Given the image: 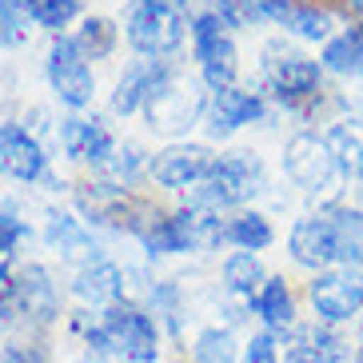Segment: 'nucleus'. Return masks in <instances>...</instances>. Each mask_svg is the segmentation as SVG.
Here are the masks:
<instances>
[{"label": "nucleus", "mask_w": 363, "mask_h": 363, "mask_svg": "<svg viewBox=\"0 0 363 363\" xmlns=\"http://www.w3.org/2000/svg\"><path fill=\"white\" fill-rule=\"evenodd\" d=\"M343 24L347 21H343V12L335 0H291V9L279 21V28H284V36H291L299 44H320L323 48Z\"/></svg>", "instance_id": "obj_17"}, {"label": "nucleus", "mask_w": 363, "mask_h": 363, "mask_svg": "<svg viewBox=\"0 0 363 363\" xmlns=\"http://www.w3.org/2000/svg\"><path fill=\"white\" fill-rule=\"evenodd\" d=\"M28 33H33V12L4 9V4H0V48H16V44H24Z\"/></svg>", "instance_id": "obj_33"}, {"label": "nucleus", "mask_w": 363, "mask_h": 363, "mask_svg": "<svg viewBox=\"0 0 363 363\" xmlns=\"http://www.w3.org/2000/svg\"><path fill=\"white\" fill-rule=\"evenodd\" d=\"M144 4H156V9H168V12H184L188 0H144Z\"/></svg>", "instance_id": "obj_39"}, {"label": "nucleus", "mask_w": 363, "mask_h": 363, "mask_svg": "<svg viewBox=\"0 0 363 363\" xmlns=\"http://www.w3.org/2000/svg\"><path fill=\"white\" fill-rule=\"evenodd\" d=\"M188 36H192V56L200 65V80L203 88H232L235 76H240V48L232 40V28L220 21V12H196L192 24H188Z\"/></svg>", "instance_id": "obj_6"}, {"label": "nucleus", "mask_w": 363, "mask_h": 363, "mask_svg": "<svg viewBox=\"0 0 363 363\" xmlns=\"http://www.w3.org/2000/svg\"><path fill=\"white\" fill-rule=\"evenodd\" d=\"M272 116V100L264 92H252V88H220L208 96V112H203V128L208 136H232V132L247 128V124H264Z\"/></svg>", "instance_id": "obj_12"}, {"label": "nucleus", "mask_w": 363, "mask_h": 363, "mask_svg": "<svg viewBox=\"0 0 363 363\" xmlns=\"http://www.w3.org/2000/svg\"><path fill=\"white\" fill-rule=\"evenodd\" d=\"M44 76H48V88L56 92V100L72 112H84L96 96V76L88 68L84 52L76 48L72 36H52L48 44V56H44Z\"/></svg>", "instance_id": "obj_9"}, {"label": "nucleus", "mask_w": 363, "mask_h": 363, "mask_svg": "<svg viewBox=\"0 0 363 363\" xmlns=\"http://www.w3.org/2000/svg\"><path fill=\"white\" fill-rule=\"evenodd\" d=\"M340 108H343V116L363 120V84H352L347 92H340Z\"/></svg>", "instance_id": "obj_37"}, {"label": "nucleus", "mask_w": 363, "mask_h": 363, "mask_svg": "<svg viewBox=\"0 0 363 363\" xmlns=\"http://www.w3.org/2000/svg\"><path fill=\"white\" fill-rule=\"evenodd\" d=\"M216 156L203 144H188V140H172L168 148H160L148 160V176L168 192H184V188H196V184L208 180Z\"/></svg>", "instance_id": "obj_13"}, {"label": "nucleus", "mask_w": 363, "mask_h": 363, "mask_svg": "<svg viewBox=\"0 0 363 363\" xmlns=\"http://www.w3.org/2000/svg\"><path fill=\"white\" fill-rule=\"evenodd\" d=\"M100 328L108 335V352L128 363H156L160 355V328L136 303H112L100 315Z\"/></svg>", "instance_id": "obj_7"}, {"label": "nucleus", "mask_w": 363, "mask_h": 363, "mask_svg": "<svg viewBox=\"0 0 363 363\" xmlns=\"http://www.w3.org/2000/svg\"><path fill=\"white\" fill-rule=\"evenodd\" d=\"M288 259L308 276L335 267V220L331 212H303L288 228Z\"/></svg>", "instance_id": "obj_11"}, {"label": "nucleus", "mask_w": 363, "mask_h": 363, "mask_svg": "<svg viewBox=\"0 0 363 363\" xmlns=\"http://www.w3.org/2000/svg\"><path fill=\"white\" fill-rule=\"evenodd\" d=\"M331 220H335V264L363 272V203H343L331 212Z\"/></svg>", "instance_id": "obj_25"}, {"label": "nucleus", "mask_w": 363, "mask_h": 363, "mask_svg": "<svg viewBox=\"0 0 363 363\" xmlns=\"http://www.w3.org/2000/svg\"><path fill=\"white\" fill-rule=\"evenodd\" d=\"M352 363H363V343H355V359Z\"/></svg>", "instance_id": "obj_43"}, {"label": "nucleus", "mask_w": 363, "mask_h": 363, "mask_svg": "<svg viewBox=\"0 0 363 363\" xmlns=\"http://www.w3.org/2000/svg\"><path fill=\"white\" fill-rule=\"evenodd\" d=\"M140 244L148 256H184V252H212V247L228 244V220L212 208H176L168 216H156L148 232L140 235Z\"/></svg>", "instance_id": "obj_3"}, {"label": "nucleus", "mask_w": 363, "mask_h": 363, "mask_svg": "<svg viewBox=\"0 0 363 363\" xmlns=\"http://www.w3.org/2000/svg\"><path fill=\"white\" fill-rule=\"evenodd\" d=\"M355 343H363V315H359V323H355Z\"/></svg>", "instance_id": "obj_42"}, {"label": "nucleus", "mask_w": 363, "mask_h": 363, "mask_svg": "<svg viewBox=\"0 0 363 363\" xmlns=\"http://www.w3.org/2000/svg\"><path fill=\"white\" fill-rule=\"evenodd\" d=\"M148 160H152V156H144V148L128 140V144H120V148H116V156L108 160V168H104V172H112L116 180L132 184V180L140 176V172H148Z\"/></svg>", "instance_id": "obj_32"}, {"label": "nucleus", "mask_w": 363, "mask_h": 363, "mask_svg": "<svg viewBox=\"0 0 363 363\" xmlns=\"http://www.w3.org/2000/svg\"><path fill=\"white\" fill-rule=\"evenodd\" d=\"M340 4V12H343V21L352 24V21H363V0H335Z\"/></svg>", "instance_id": "obj_38"}, {"label": "nucleus", "mask_w": 363, "mask_h": 363, "mask_svg": "<svg viewBox=\"0 0 363 363\" xmlns=\"http://www.w3.org/2000/svg\"><path fill=\"white\" fill-rule=\"evenodd\" d=\"M220 276H224L228 296L244 299L247 308H252V299H256L259 288L267 284V267L256 252H232V256L224 259V267H220Z\"/></svg>", "instance_id": "obj_24"}, {"label": "nucleus", "mask_w": 363, "mask_h": 363, "mask_svg": "<svg viewBox=\"0 0 363 363\" xmlns=\"http://www.w3.org/2000/svg\"><path fill=\"white\" fill-rule=\"evenodd\" d=\"M308 308L315 323H328V328H347V323H359L363 315V272L359 267H328V272H315L308 276Z\"/></svg>", "instance_id": "obj_5"}, {"label": "nucleus", "mask_w": 363, "mask_h": 363, "mask_svg": "<svg viewBox=\"0 0 363 363\" xmlns=\"http://www.w3.org/2000/svg\"><path fill=\"white\" fill-rule=\"evenodd\" d=\"M0 172L12 176V180H21V184H36V180L52 184V176H48V156H44L40 140L24 128V124H16V120L0 124Z\"/></svg>", "instance_id": "obj_15"}, {"label": "nucleus", "mask_w": 363, "mask_h": 363, "mask_svg": "<svg viewBox=\"0 0 363 363\" xmlns=\"http://www.w3.org/2000/svg\"><path fill=\"white\" fill-rule=\"evenodd\" d=\"M323 140H328L331 156L340 164V172L347 176V184H355L363 176V120L359 116H335L331 124H323Z\"/></svg>", "instance_id": "obj_21"}, {"label": "nucleus", "mask_w": 363, "mask_h": 363, "mask_svg": "<svg viewBox=\"0 0 363 363\" xmlns=\"http://www.w3.org/2000/svg\"><path fill=\"white\" fill-rule=\"evenodd\" d=\"M244 363H284V352H279V335L276 331H256L252 340L244 343Z\"/></svg>", "instance_id": "obj_34"}, {"label": "nucleus", "mask_w": 363, "mask_h": 363, "mask_svg": "<svg viewBox=\"0 0 363 363\" xmlns=\"http://www.w3.org/2000/svg\"><path fill=\"white\" fill-rule=\"evenodd\" d=\"M264 188H267V168H264V160H259V152L235 148V152L216 156L208 180L196 188V196L188 203L212 208V212H228V208H240V212H244Z\"/></svg>", "instance_id": "obj_4"}, {"label": "nucleus", "mask_w": 363, "mask_h": 363, "mask_svg": "<svg viewBox=\"0 0 363 363\" xmlns=\"http://www.w3.org/2000/svg\"><path fill=\"white\" fill-rule=\"evenodd\" d=\"M252 311L264 320L267 331H276V335H284V340L299 328L296 291H291V284L284 276H267V284L259 288V296L252 299Z\"/></svg>", "instance_id": "obj_20"}, {"label": "nucleus", "mask_w": 363, "mask_h": 363, "mask_svg": "<svg viewBox=\"0 0 363 363\" xmlns=\"http://www.w3.org/2000/svg\"><path fill=\"white\" fill-rule=\"evenodd\" d=\"M60 152H65L68 160L76 164H92V168H108V160L116 156V136H112V128H108L104 120H88V116H65L60 120Z\"/></svg>", "instance_id": "obj_14"}, {"label": "nucleus", "mask_w": 363, "mask_h": 363, "mask_svg": "<svg viewBox=\"0 0 363 363\" xmlns=\"http://www.w3.org/2000/svg\"><path fill=\"white\" fill-rule=\"evenodd\" d=\"M203 112H208V96L200 92L196 80L180 76V68H176V72H172L168 80L148 96V104H144L148 128L164 132V136H180V132H188L196 120H203Z\"/></svg>", "instance_id": "obj_8"}, {"label": "nucleus", "mask_w": 363, "mask_h": 363, "mask_svg": "<svg viewBox=\"0 0 363 363\" xmlns=\"http://www.w3.org/2000/svg\"><path fill=\"white\" fill-rule=\"evenodd\" d=\"M279 168H284L291 188L311 200V212H335L343 203H352L347 200L352 184L340 172V164H335V156H331L320 128L291 132L284 140V152H279Z\"/></svg>", "instance_id": "obj_2"}, {"label": "nucleus", "mask_w": 363, "mask_h": 363, "mask_svg": "<svg viewBox=\"0 0 363 363\" xmlns=\"http://www.w3.org/2000/svg\"><path fill=\"white\" fill-rule=\"evenodd\" d=\"M172 72H176V65H172V60L136 56V60L124 68V76L116 80V92H112V112H116V116H136V112H144L148 96L164 84V80H168Z\"/></svg>", "instance_id": "obj_16"}, {"label": "nucleus", "mask_w": 363, "mask_h": 363, "mask_svg": "<svg viewBox=\"0 0 363 363\" xmlns=\"http://www.w3.org/2000/svg\"><path fill=\"white\" fill-rule=\"evenodd\" d=\"M88 363H116V355H96V359H88Z\"/></svg>", "instance_id": "obj_41"}, {"label": "nucleus", "mask_w": 363, "mask_h": 363, "mask_svg": "<svg viewBox=\"0 0 363 363\" xmlns=\"http://www.w3.org/2000/svg\"><path fill=\"white\" fill-rule=\"evenodd\" d=\"M296 335L315 363H352L355 359V340H347V328H328V323L311 320V323H299Z\"/></svg>", "instance_id": "obj_23"}, {"label": "nucleus", "mask_w": 363, "mask_h": 363, "mask_svg": "<svg viewBox=\"0 0 363 363\" xmlns=\"http://www.w3.org/2000/svg\"><path fill=\"white\" fill-rule=\"evenodd\" d=\"M0 363H48L36 347H24V343H9L4 352H0Z\"/></svg>", "instance_id": "obj_36"}, {"label": "nucleus", "mask_w": 363, "mask_h": 363, "mask_svg": "<svg viewBox=\"0 0 363 363\" xmlns=\"http://www.w3.org/2000/svg\"><path fill=\"white\" fill-rule=\"evenodd\" d=\"M21 240H28V224L24 220H16V212H0V256L12 259V247L21 244Z\"/></svg>", "instance_id": "obj_35"}, {"label": "nucleus", "mask_w": 363, "mask_h": 363, "mask_svg": "<svg viewBox=\"0 0 363 363\" xmlns=\"http://www.w3.org/2000/svg\"><path fill=\"white\" fill-rule=\"evenodd\" d=\"M28 12H33V24L52 28V33L60 36V28L80 12V0H28Z\"/></svg>", "instance_id": "obj_31"}, {"label": "nucleus", "mask_w": 363, "mask_h": 363, "mask_svg": "<svg viewBox=\"0 0 363 363\" xmlns=\"http://www.w3.org/2000/svg\"><path fill=\"white\" fill-rule=\"evenodd\" d=\"M72 40H76V48L84 52V60H108L120 44V28H116V21H108V16H84Z\"/></svg>", "instance_id": "obj_29"}, {"label": "nucleus", "mask_w": 363, "mask_h": 363, "mask_svg": "<svg viewBox=\"0 0 363 363\" xmlns=\"http://www.w3.org/2000/svg\"><path fill=\"white\" fill-rule=\"evenodd\" d=\"M48 244L56 247V252H65L68 259L84 256L88 264H96V244H92V235L84 232V224L80 220H72L68 212H52L48 216Z\"/></svg>", "instance_id": "obj_28"}, {"label": "nucleus", "mask_w": 363, "mask_h": 363, "mask_svg": "<svg viewBox=\"0 0 363 363\" xmlns=\"http://www.w3.org/2000/svg\"><path fill=\"white\" fill-rule=\"evenodd\" d=\"M196 363H235L240 359V347H235L232 331L224 328H203L196 335Z\"/></svg>", "instance_id": "obj_30"}, {"label": "nucleus", "mask_w": 363, "mask_h": 363, "mask_svg": "<svg viewBox=\"0 0 363 363\" xmlns=\"http://www.w3.org/2000/svg\"><path fill=\"white\" fill-rule=\"evenodd\" d=\"M9 308L24 311V315L36 320V323H52L56 315H60V296H56V284H52V276H48V267L28 264V267L16 272Z\"/></svg>", "instance_id": "obj_18"}, {"label": "nucleus", "mask_w": 363, "mask_h": 363, "mask_svg": "<svg viewBox=\"0 0 363 363\" xmlns=\"http://www.w3.org/2000/svg\"><path fill=\"white\" fill-rule=\"evenodd\" d=\"M4 323H9V303L0 299V328H4Z\"/></svg>", "instance_id": "obj_40"}, {"label": "nucleus", "mask_w": 363, "mask_h": 363, "mask_svg": "<svg viewBox=\"0 0 363 363\" xmlns=\"http://www.w3.org/2000/svg\"><path fill=\"white\" fill-rule=\"evenodd\" d=\"M320 65L331 80L343 84H363V21L343 24L340 33L331 36L320 48Z\"/></svg>", "instance_id": "obj_19"}, {"label": "nucleus", "mask_w": 363, "mask_h": 363, "mask_svg": "<svg viewBox=\"0 0 363 363\" xmlns=\"http://www.w3.org/2000/svg\"><path fill=\"white\" fill-rule=\"evenodd\" d=\"M259 76H264V96L272 100V108L303 120V128L308 124H331L335 116H343L340 92L328 88V72H323L320 56L291 48L284 36L264 40Z\"/></svg>", "instance_id": "obj_1"}, {"label": "nucleus", "mask_w": 363, "mask_h": 363, "mask_svg": "<svg viewBox=\"0 0 363 363\" xmlns=\"http://www.w3.org/2000/svg\"><path fill=\"white\" fill-rule=\"evenodd\" d=\"M291 0H220L216 12L228 28H259V24H279L288 16Z\"/></svg>", "instance_id": "obj_26"}, {"label": "nucleus", "mask_w": 363, "mask_h": 363, "mask_svg": "<svg viewBox=\"0 0 363 363\" xmlns=\"http://www.w3.org/2000/svg\"><path fill=\"white\" fill-rule=\"evenodd\" d=\"M228 244L235 252H264V247L276 244V228H272V216L256 212V208H244L228 220Z\"/></svg>", "instance_id": "obj_27"}, {"label": "nucleus", "mask_w": 363, "mask_h": 363, "mask_svg": "<svg viewBox=\"0 0 363 363\" xmlns=\"http://www.w3.org/2000/svg\"><path fill=\"white\" fill-rule=\"evenodd\" d=\"M72 291L84 299V303H92V308H112V303L124 299V272H120L116 264H108V259L84 264L76 272Z\"/></svg>", "instance_id": "obj_22"}, {"label": "nucleus", "mask_w": 363, "mask_h": 363, "mask_svg": "<svg viewBox=\"0 0 363 363\" xmlns=\"http://www.w3.org/2000/svg\"><path fill=\"white\" fill-rule=\"evenodd\" d=\"M184 12H168V9H156V4H144L136 0L128 9V21H124V36L128 44L136 48L140 56H156V60H168L176 48L184 44Z\"/></svg>", "instance_id": "obj_10"}]
</instances>
